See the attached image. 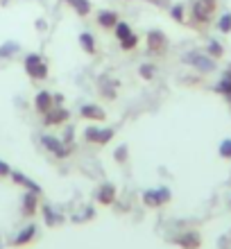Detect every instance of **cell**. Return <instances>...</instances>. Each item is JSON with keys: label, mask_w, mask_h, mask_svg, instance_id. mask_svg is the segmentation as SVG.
Returning <instances> with one entry per match:
<instances>
[{"label": "cell", "mask_w": 231, "mask_h": 249, "mask_svg": "<svg viewBox=\"0 0 231 249\" xmlns=\"http://www.w3.org/2000/svg\"><path fill=\"white\" fill-rule=\"evenodd\" d=\"M213 12V0H199L197 5H195V14H197V18H209Z\"/></svg>", "instance_id": "cell-1"}, {"label": "cell", "mask_w": 231, "mask_h": 249, "mask_svg": "<svg viewBox=\"0 0 231 249\" xmlns=\"http://www.w3.org/2000/svg\"><path fill=\"white\" fill-rule=\"evenodd\" d=\"M220 30H222V32H229L231 30V14L222 16V20H220Z\"/></svg>", "instance_id": "cell-2"}, {"label": "cell", "mask_w": 231, "mask_h": 249, "mask_svg": "<svg viewBox=\"0 0 231 249\" xmlns=\"http://www.w3.org/2000/svg\"><path fill=\"white\" fill-rule=\"evenodd\" d=\"M222 152H225V157H231V143H225V145H222Z\"/></svg>", "instance_id": "cell-3"}, {"label": "cell", "mask_w": 231, "mask_h": 249, "mask_svg": "<svg viewBox=\"0 0 231 249\" xmlns=\"http://www.w3.org/2000/svg\"><path fill=\"white\" fill-rule=\"evenodd\" d=\"M102 23H113V14H105V16H102Z\"/></svg>", "instance_id": "cell-4"}, {"label": "cell", "mask_w": 231, "mask_h": 249, "mask_svg": "<svg viewBox=\"0 0 231 249\" xmlns=\"http://www.w3.org/2000/svg\"><path fill=\"white\" fill-rule=\"evenodd\" d=\"M118 34H120V36H125V34H129V30H127V25H120V27H118Z\"/></svg>", "instance_id": "cell-5"}]
</instances>
